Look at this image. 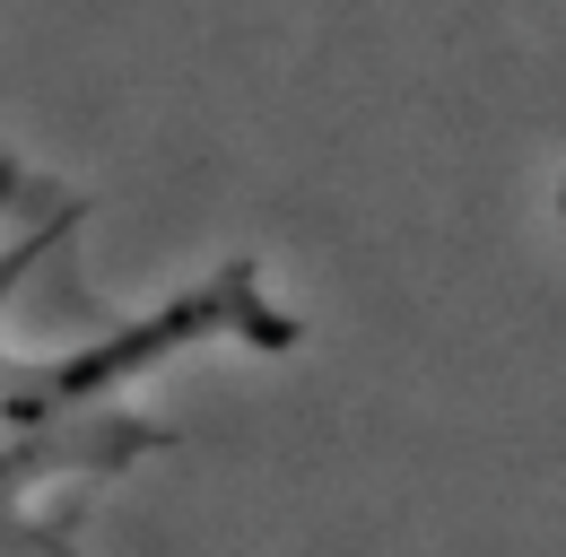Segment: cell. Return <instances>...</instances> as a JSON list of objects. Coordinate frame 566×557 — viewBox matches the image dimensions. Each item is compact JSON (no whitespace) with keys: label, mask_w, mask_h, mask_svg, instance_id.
<instances>
[{"label":"cell","mask_w":566,"mask_h":557,"mask_svg":"<svg viewBox=\"0 0 566 557\" xmlns=\"http://www.w3.org/2000/svg\"><path fill=\"white\" fill-rule=\"evenodd\" d=\"M296 340L262 253L114 287L87 192L0 139V557H105V514L184 435V392Z\"/></svg>","instance_id":"cell-1"}]
</instances>
